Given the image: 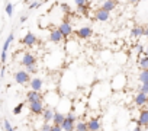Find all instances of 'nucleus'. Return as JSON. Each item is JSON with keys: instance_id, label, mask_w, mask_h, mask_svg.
<instances>
[{"instance_id": "3", "label": "nucleus", "mask_w": 148, "mask_h": 131, "mask_svg": "<svg viewBox=\"0 0 148 131\" xmlns=\"http://www.w3.org/2000/svg\"><path fill=\"white\" fill-rule=\"evenodd\" d=\"M13 39H15V35H13V34H9L8 38H6V41H5V44H3L2 55H0V63H2V64H5L6 60H8V51H9V47H10V44L13 42Z\"/></svg>"}, {"instance_id": "36", "label": "nucleus", "mask_w": 148, "mask_h": 131, "mask_svg": "<svg viewBox=\"0 0 148 131\" xmlns=\"http://www.w3.org/2000/svg\"><path fill=\"white\" fill-rule=\"evenodd\" d=\"M144 37L148 39V28H145V32H144Z\"/></svg>"}, {"instance_id": "10", "label": "nucleus", "mask_w": 148, "mask_h": 131, "mask_svg": "<svg viewBox=\"0 0 148 131\" xmlns=\"http://www.w3.org/2000/svg\"><path fill=\"white\" fill-rule=\"evenodd\" d=\"M95 18H96L99 22H106V21L110 18V13H109V12H106L105 9L99 8V9H96V10H95Z\"/></svg>"}, {"instance_id": "35", "label": "nucleus", "mask_w": 148, "mask_h": 131, "mask_svg": "<svg viewBox=\"0 0 148 131\" xmlns=\"http://www.w3.org/2000/svg\"><path fill=\"white\" fill-rule=\"evenodd\" d=\"M132 131H142V127L136 124V127H134V130H132Z\"/></svg>"}, {"instance_id": "11", "label": "nucleus", "mask_w": 148, "mask_h": 131, "mask_svg": "<svg viewBox=\"0 0 148 131\" xmlns=\"http://www.w3.org/2000/svg\"><path fill=\"white\" fill-rule=\"evenodd\" d=\"M62 39H64V38H62V34L60 32L58 28L51 29V32H49V41H51V42H54V44H60Z\"/></svg>"}, {"instance_id": "21", "label": "nucleus", "mask_w": 148, "mask_h": 131, "mask_svg": "<svg viewBox=\"0 0 148 131\" xmlns=\"http://www.w3.org/2000/svg\"><path fill=\"white\" fill-rule=\"evenodd\" d=\"M144 32H145V28H142V26H135V28H132V31H131V37L136 39V38L144 37Z\"/></svg>"}, {"instance_id": "22", "label": "nucleus", "mask_w": 148, "mask_h": 131, "mask_svg": "<svg viewBox=\"0 0 148 131\" xmlns=\"http://www.w3.org/2000/svg\"><path fill=\"white\" fill-rule=\"evenodd\" d=\"M74 5L77 6L79 12H86L87 10V6H89V2H86V0H76Z\"/></svg>"}, {"instance_id": "27", "label": "nucleus", "mask_w": 148, "mask_h": 131, "mask_svg": "<svg viewBox=\"0 0 148 131\" xmlns=\"http://www.w3.org/2000/svg\"><path fill=\"white\" fill-rule=\"evenodd\" d=\"M3 130H5V131H15L16 128L10 124L9 119H3Z\"/></svg>"}, {"instance_id": "34", "label": "nucleus", "mask_w": 148, "mask_h": 131, "mask_svg": "<svg viewBox=\"0 0 148 131\" xmlns=\"http://www.w3.org/2000/svg\"><path fill=\"white\" fill-rule=\"evenodd\" d=\"M26 19H28V15H23V16H21V23L26 22Z\"/></svg>"}, {"instance_id": "13", "label": "nucleus", "mask_w": 148, "mask_h": 131, "mask_svg": "<svg viewBox=\"0 0 148 131\" xmlns=\"http://www.w3.org/2000/svg\"><path fill=\"white\" fill-rule=\"evenodd\" d=\"M29 86H31V90H34V92H41L42 88H44V82H42V79H39V77H32Z\"/></svg>"}, {"instance_id": "8", "label": "nucleus", "mask_w": 148, "mask_h": 131, "mask_svg": "<svg viewBox=\"0 0 148 131\" xmlns=\"http://www.w3.org/2000/svg\"><path fill=\"white\" fill-rule=\"evenodd\" d=\"M44 109H45V106H44V101L29 103V111H31L34 115H42Z\"/></svg>"}, {"instance_id": "5", "label": "nucleus", "mask_w": 148, "mask_h": 131, "mask_svg": "<svg viewBox=\"0 0 148 131\" xmlns=\"http://www.w3.org/2000/svg\"><path fill=\"white\" fill-rule=\"evenodd\" d=\"M125 85H126V77H125L123 73H119V74H116V76L113 77L112 89H115V90H122Z\"/></svg>"}, {"instance_id": "20", "label": "nucleus", "mask_w": 148, "mask_h": 131, "mask_svg": "<svg viewBox=\"0 0 148 131\" xmlns=\"http://www.w3.org/2000/svg\"><path fill=\"white\" fill-rule=\"evenodd\" d=\"M138 66H139L141 72H145V70H148V55H147V54L141 55V58L138 60Z\"/></svg>"}, {"instance_id": "12", "label": "nucleus", "mask_w": 148, "mask_h": 131, "mask_svg": "<svg viewBox=\"0 0 148 131\" xmlns=\"http://www.w3.org/2000/svg\"><path fill=\"white\" fill-rule=\"evenodd\" d=\"M26 101H28L29 103H32V102H39V101H44V95H42L41 92H34V90H31V92L26 93Z\"/></svg>"}, {"instance_id": "2", "label": "nucleus", "mask_w": 148, "mask_h": 131, "mask_svg": "<svg viewBox=\"0 0 148 131\" xmlns=\"http://www.w3.org/2000/svg\"><path fill=\"white\" fill-rule=\"evenodd\" d=\"M31 80H32V77L26 70H18L15 73V82L18 85H28V83H31Z\"/></svg>"}, {"instance_id": "30", "label": "nucleus", "mask_w": 148, "mask_h": 131, "mask_svg": "<svg viewBox=\"0 0 148 131\" xmlns=\"http://www.w3.org/2000/svg\"><path fill=\"white\" fill-rule=\"evenodd\" d=\"M136 51H138V55H139V57H141V55H144V54H142V52H144V51H145V47H144V45H142V44H138V47H136Z\"/></svg>"}, {"instance_id": "1", "label": "nucleus", "mask_w": 148, "mask_h": 131, "mask_svg": "<svg viewBox=\"0 0 148 131\" xmlns=\"http://www.w3.org/2000/svg\"><path fill=\"white\" fill-rule=\"evenodd\" d=\"M76 119H77L76 112H74V111L68 112V114L65 115V121H64L62 125H61L62 131H76V124H77Z\"/></svg>"}, {"instance_id": "14", "label": "nucleus", "mask_w": 148, "mask_h": 131, "mask_svg": "<svg viewBox=\"0 0 148 131\" xmlns=\"http://www.w3.org/2000/svg\"><path fill=\"white\" fill-rule=\"evenodd\" d=\"M22 44L26 45V47H34V45L36 44V37H35V34L28 32V34L22 38Z\"/></svg>"}, {"instance_id": "17", "label": "nucleus", "mask_w": 148, "mask_h": 131, "mask_svg": "<svg viewBox=\"0 0 148 131\" xmlns=\"http://www.w3.org/2000/svg\"><path fill=\"white\" fill-rule=\"evenodd\" d=\"M134 102H135L136 106H142V105H145V103L148 102V95H145V93H142V92H138V93L135 95Z\"/></svg>"}, {"instance_id": "37", "label": "nucleus", "mask_w": 148, "mask_h": 131, "mask_svg": "<svg viewBox=\"0 0 148 131\" xmlns=\"http://www.w3.org/2000/svg\"><path fill=\"white\" fill-rule=\"evenodd\" d=\"M145 54H147V55H148V47H147V48H145Z\"/></svg>"}, {"instance_id": "24", "label": "nucleus", "mask_w": 148, "mask_h": 131, "mask_svg": "<svg viewBox=\"0 0 148 131\" xmlns=\"http://www.w3.org/2000/svg\"><path fill=\"white\" fill-rule=\"evenodd\" d=\"M138 80L141 82V85H145V83H148V70H145V72H141V73H139V76H138Z\"/></svg>"}, {"instance_id": "19", "label": "nucleus", "mask_w": 148, "mask_h": 131, "mask_svg": "<svg viewBox=\"0 0 148 131\" xmlns=\"http://www.w3.org/2000/svg\"><path fill=\"white\" fill-rule=\"evenodd\" d=\"M116 5H118V3H116V2H113V0H105V2L102 3V6H100V8H102V9H105L106 12H109V13H110L112 10H115Z\"/></svg>"}, {"instance_id": "28", "label": "nucleus", "mask_w": 148, "mask_h": 131, "mask_svg": "<svg viewBox=\"0 0 148 131\" xmlns=\"http://www.w3.org/2000/svg\"><path fill=\"white\" fill-rule=\"evenodd\" d=\"M42 6V2H31L29 3V10H34V9H38Z\"/></svg>"}, {"instance_id": "32", "label": "nucleus", "mask_w": 148, "mask_h": 131, "mask_svg": "<svg viewBox=\"0 0 148 131\" xmlns=\"http://www.w3.org/2000/svg\"><path fill=\"white\" fill-rule=\"evenodd\" d=\"M139 92H142V93H145V95H148V83H145V85H142L141 86V90Z\"/></svg>"}, {"instance_id": "29", "label": "nucleus", "mask_w": 148, "mask_h": 131, "mask_svg": "<svg viewBox=\"0 0 148 131\" xmlns=\"http://www.w3.org/2000/svg\"><path fill=\"white\" fill-rule=\"evenodd\" d=\"M51 128H52V124L42 122V125H41V131H51Z\"/></svg>"}, {"instance_id": "9", "label": "nucleus", "mask_w": 148, "mask_h": 131, "mask_svg": "<svg viewBox=\"0 0 148 131\" xmlns=\"http://www.w3.org/2000/svg\"><path fill=\"white\" fill-rule=\"evenodd\" d=\"M54 114H55V108H51V106H47L42 112V122H47V124H51L52 119H54Z\"/></svg>"}, {"instance_id": "4", "label": "nucleus", "mask_w": 148, "mask_h": 131, "mask_svg": "<svg viewBox=\"0 0 148 131\" xmlns=\"http://www.w3.org/2000/svg\"><path fill=\"white\" fill-rule=\"evenodd\" d=\"M58 29H60V32L62 34V38H64V39H70V37L74 34L73 26H71V23H70L68 21H64V22L58 26Z\"/></svg>"}, {"instance_id": "6", "label": "nucleus", "mask_w": 148, "mask_h": 131, "mask_svg": "<svg viewBox=\"0 0 148 131\" xmlns=\"http://www.w3.org/2000/svg\"><path fill=\"white\" fill-rule=\"evenodd\" d=\"M21 64L23 66V67H31V66H35L36 64V57L31 52H25L22 55V60H21Z\"/></svg>"}, {"instance_id": "26", "label": "nucleus", "mask_w": 148, "mask_h": 131, "mask_svg": "<svg viewBox=\"0 0 148 131\" xmlns=\"http://www.w3.org/2000/svg\"><path fill=\"white\" fill-rule=\"evenodd\" d=\"M23 108H25V103H23V102L18 103V105L13 108V115H21L22 111H23Z\"/></svg>"}, {"instance_id": "25", "label": "nucleus", "mask_w": 148, "mask_h": 131, "mask_svg": "<svg viewBox=\"0 0 148 131\" xmlns=\"http://www.w3.org/2000/svg\"><path fill=\"white\" fill-rule=\"evenodd\" d=\"M76 131H89V130H87V122H84V121H77V124H76Z\"/></svg>"}, {"instance_id": "38", "label": "nucleus", "mask_w": 148, "mask_h": 131, "mask_svg": "<svg viewBox=\"0 0 148 131\" xmlns=\"http://www.w3.org/2000/svg\"><path fill=\"white\" fill-rule=\"evenodd\" d=\"M0 80H2V77H0Z\"/></svg>"}, {"instance_id": "31", "label": "nucleus", "mask_w": 148, "mask_h": 131, "mask_svg": "<svg viewBox=\"0 0 148 131\" xmlns=\"http://www.w3.org/2000/svg\"><path fill=\"white\" fill-rule=\"evenodd\" d=\"M26 72H28L29 74L36 73V72H38V69H36V64H35V66H31V67H28V69H26Z\"/></svg>"}, {"instance_id": "7", "label": "nucleus", "mask_w": 148, "mask_h": 131, "mask_svg": "<svg viewBox=\"0 0 148 131\" xmlns=\"http://www.w3.org/2000/svg\"><path fill=\"white\" fill-rule=\"evenodd\" d=\"M76 35L79 39H89L93 35V29L90 26H82L76 31Z\"/></svg>"}, {"instance_id": "16", "label": "nucleus", "mask_w": 148, "mask_h": 131, "mask_svg": "<svg viewBox=\"0 0 148 131\" xmlns=\"http://www.w3.org/2000/svg\"><path fill=\"white\" fill-rule=\"evenodd\" d=\"M136 124L141 125L142 128H147L148 127V109L139 112V117H138V122Z\"/></svg>"}, {"instance_id": "23", "label": "nucleus", "mask_w": 148, "mask_h": 131, "mask_svg": "<svg viewBox=\"0 0 148 131\" xmlns=\"http://www.w3.org/2000/svg\"><path fill=\"white\" fill-rule=\"evenodd\" d=\"M13 9H15V6H13V3H10V2H8V3L5 5V12H6V15H8L9 18H12V16H13Z\"/></svg>"}, {"instance_id": "33", "label": "nucleus", "mask_w": 148, "mask_h": 131, "mask_svg": "<svg viewBox=\"0 0 148 131\" xmlns=\"http://www.w3.org/2000/svg\"><path fill=\"white\" fill-rule=\"evenodd\" d=\"M51 131H62V128H61L60 125H54V124H52V128H51Z\"/></svg>"}, {"instance_id": "18", "label": "nucleus", "mask_w": 148, "mask_h": 131, "mask_svg": "<svg viewBox=\"0 0 148 131\" xmlns=\"http://www.w3.org/2000/svg\"><path fill=\"white\" fill-rule=\"evenodd\" d=\"M65 121V115L64 114H61L60 111H57L55 109V114H54V119H52V124L54 125H62V122Z\"/></svg>"}, {"instance_id": "15", "label": "nucleus", "mask_w": 148, "mask_h": 131, "mask_svg": "<svg viewBox=\"0 0 148 131\" xmlns=\"http://www.w3.org/2000/svg\"><path fill=\"white\" fill-rule=\"evenodd\" d=\"M102 128V124L99 121V118H90L87 121V130L89 131H100Z\"/></svg>"}]
</instances>
